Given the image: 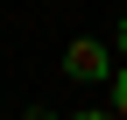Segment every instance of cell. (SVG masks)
<instances>
[{
  "instance_id": "cell-1",
  "label": "cell",
  "mask_w": 127,
  "mask_h": 120,
  "mask_svg": "<svg viewBox=\"0 0 127 120\" xmlns=\"http://www.w3.org/2000/svg\"><path fill=\"white\" fill-rule=\"evenodd\" d=\"M64 71H71L78 85H92V78H113V57H106V42H92V35H78L71 50H64Z\"/></svg>"
},
{
  "instance_id": "cell-2",
  "label": "cell",
  "mask_w": 127,
  "mask_h": 120,
  "mask_svg": "<svg viewBox=\"0 0 127 120\" xmlns=\"http://www.w3.org/2000/svg\"><path fill=\"white\" fill-rule=\"evenodd\" d=\"M113 113L127 120V71H113Z\"/></svg>"
},
{
  "instance_id": "cell-3",
  "label": "cell",
  "mask_w": 127,
  "mask_h": 120,
  "mask_svg": "<svg viewBox=\"0 0 127 120\" xmlns=\"http://www.w3.org/2000/svg\"><path fill=\"white\" fill-rule=\"evenodd\" d=\"M28 120H57V113H42V106H35V113H28Z\"/></svg>"
},
{
  "instance_id": "cell-4",
  "label": "cell",
  "mask_w": 127,
  "mask_h": 120,
  "mask_svg": "<svg viewBox=\"0 0 127 120\" xmlns=\"http://www.w3.org/2000/svg\"><path fill=\"white\" fill-rule=\"evenodd\" d=\"M71 120H99V113H71Z\"/></svg>"
},
{
  "instance_id": "cell-5",
  "label": "cell",
  "mask_w": 127,
  "mask_h": 120,
  "mask_svg": "<svg viewBox=\"0 0 127 120\" xmlns=\"http://www.w3.org/2000/svg\"><path fill=\"white\" fill-rule=\"evenodd\" d=\"M120 42H127V28H120Z\"/></svg>"
}]
</instances>
